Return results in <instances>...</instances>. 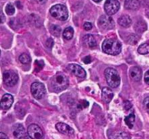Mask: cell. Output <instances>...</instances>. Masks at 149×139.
<instances>
[{"instance_id":"1","label":"cell","mask_w":149,"mask_h":139,"mask_svg":"<svg viewBox=\"0 0 149 139\" xmlns=\"http://www.w3.org/2000/svg\"><path fill=\"white\" fill-rule=\"evenodd\" d=\"M68 86V79L63 73H58L50 81V88L54 92H61Z\"/></svg>"},{"instance_id":"2","label":"cell","mask_w":149,"mask_h":139,"mask_svg":"<svg viewBox=\"0 0 149 139\" xmlns=\"http://www.w3.org/2000/svg\"><path fill=\"white\" fill-rule=\"evenodd\" d=\"M102 49L103 52L108 55H119L122 51V45L116 39H108L103 42Z\"/></svg>"},{"instance_id":"3","label":"cell","mask_w":149,"mask_h":139,"mask_svg":"<svg viewBox=\"0 0 149 139\" xmlns=\"http://www.w3.org/2000/svg\"><path fill=\"white\" fill-rule=\"evenodd\" d=\"M105 77H106V82L108 85L111 87H119L120 85V77L116 69L113 68H108L105 70Z\"/></svg>"},{"instance_id":"4","label":"cell","mask_w":149,"mask_h":139,"mask_svg":"<svg viewBox=\"0 0 149 139\" xmlns=\"http://www.w3.org/2000/svg\"><path fill=\"white\" fill-rule=\"evenodd\" d=\"M51 15L58 20L64 21L68 17V12L66 7L63 4H56L52 6L49 10Z\"/></svg>"},{"instance_id":"5","label":"cell","mask_w":149,"mask_h":139,"mask_svg":"<svg viewBox=\"0 0 149 139\" xmlns=\"http://www.w3.org/2000/svg\"><path fill=\"white\" fill-rule=\"evenodd\" d=\"M32 96L36 99H42L46 94V88L41 82H33L31 86Z\"/></svg>"},{"instance_id":"6","label":"cell","mask_w":149,"mask_h":139,"mask_svg":"<svg viewBox=\"0 0 149 139\" xmlns=\"http://www.w3.org/2000/svg\"><path fill=\"white\" fill-rule=\"evenodd\" d=\"M3 80L4 84L8 87H13L15 85L18 81V76L12 70L4 71L3 74Z\"/></svg>"},{"instance_id":"7","label":"cell","mask_w":149,"mask_h":139,"mask_svg":"<svg viewBox=\"0 0 149 139\" xmlns=\"http://www.w3.org/2000/svg\"><path fill=\"white\" fill-rule=\"evenodd\" d=\"M28 135L31 139H43L44 133L42 128L36 124H31L28 128Z\"/></svg>"},{"instance_id":"8","label":"cell","mask_w":149,"mask_h":139,"mask_svg":"<svg viewBox=\"0 0 149 139\" xmlns=\"http://www.w3.org/2000/svg\"><path fill=\"white\" fill-rule=\"evenodd\" d=\"M120 4L118 0H106L104 6L105 11L109 15H112L117 13Z\"/></svg>"},{"instance_id":"9","label":"cell","mask_w":149,"mask_h":139,"mask_svg":"<svg viewBox=\"0 0 149 139\" xmlns=\"http://www.w3.org/2000/svg\"><path fill=\"white\" fill-rule=\"evenodd\" d=\"M12 132L16 139H28V133H26L24 127L21 124H15L13 125Z\"/></svg>"},{"instance_id":"10","label":"cell","mask_w":149,"mask_h":139,"mask_svg":"<svg viewBox=\"0 0 149 139\" xmlns=\"http://www.w3.org/2000/svg\"><path fill=\"white\" fill-rule=\"evenodd\" d=\"M98 24L102 29H111L114 27V21L111 17L102 15L98 20Z\"/></svg>"},{"instance_id":"11","label":"cell","mask_w":149,"mask_h":139,"mask_svg":"<svg viewBox=\"0 0 149 139\" xmlns=\"http://www.w3.org/2000/svg\"><path fill=\"white\" fill-rule=\"evenodd\" d=\"M67 68L69 70V71H71L76 77H79V78H84L86 77V71H84V68L77 64H69Z\"/></svg>"},{"instance_id":"12","label":"cell","mask_w":149,"mask_h":139,"mask_svg":"<svg viewBox=\"0 0 149 139\" xmlns=\"http://www.w3.org/2000/svg\"><path fill=\"white\" fill-rule=\"evenodd\" d=\"M57 131L58 132L61 133L63 134H65L67 136H72L74 133V131L73 128H71L69 125L63 122H58L55 125Z\"/></svg>"},{"instance_id":"13","label":"cell","mask_w":149,"mask_h":139,"mask_svg":"<svg viewBox=\"0 0 149 139\" xmlns=\"http://www.w3.org/2000/svg\"><path fill=\"white\" fill-rule=\"evenodd\" d=\"M13 101H14V98H13V96L12 95H4L1 100V108L4 110H7L11 107Z\"/></svg>"},{"instance_id":"14","label":"cell","mask_w":149,"mask_h":139,"mask_svg":"<svg viewBox=\"0 0 149 139\" xmlns=\"http://www.w3.org/2000/svg\"><path fill=\"white\" fill-rule=\"evenodd\" d=\"M130 76L131 79L134 81L138 82L141 80V77H142V70L138 66H134L130 68Z\"/></svg>"},{"instance_id":"15","label":"cell","mask_w":149,"mask_h":139,"mask_svg":"<svg viewBox=\"0 0 149 139\" xmlns=\"http://www.w3.org/2000/svg\"><path fill=\"white\" fill-rule=\"evenodd\" d=\"M113 98V93L109 87H104L102 90V98L103 101L106 103H109L111 101Z\"/></svg>"},{"instance_id":"16","label":"cell","mask_w":149,"mask_h":139,"mask_svg":"<svg viewBox=\"0 0 149 139\" xmlns=\"http://www.w3.org/2000/svg\"><path fill=\"white\" fill-rule=\"evenodd\" d=\"M83 41H84V43L85 44L86 46H87L90 48L95 47L97 45V42H96L95 39L91 34L85 35L84 36V38H83Z\"/></svg>"},{"instance_id":"17","label":"cell","mask_w":149,"mask_h":139,"mask_svg":"<svg viewBox=\"0 0 149 139\" xmlns=\"http://www.w3.org/2000/svg\"><path fill=\"white\" fill-rule=\"evenodd\" d=\"M125 7L127 10H137L140 7V1L138 0H126Z\"/></svg>"},{"instance_id":"18","label":"cell","mask_w":149,"mask_h":139,"mask_svg":"<svg viewBox=\"0 0 149 139\" xmlns=\"http://www.w3.org/2000/svg\"><path fill=\"white\" fill-rule=\"evenodd\" d=\"M131 137L124 131H116L111 135L110 139H130Z\"/></svg>"},{"instance_id":"19","label":"cell","mask_w":149,"mask_h":139,"mask_svg":"<svg viewBox=\"0 0 149 139\" xmlns=\"http://www.w3.org/2000/svg\"><path fill=\"white\" fill-rule=\"evenodd\" d=\"M118 23L121 26L125 28H127L129 27L130 26L132 23V20H131L130 17H129L128 15H122V17H120L118 20Z\"/></svg>"},{"instance_id":"20","label":"cell","mask_w":149,"mask_h":139,"mask_svg":"<svg viewBox=\"0 0 149 139\" xmlns=\"http://www.w3.org/2000/svg\"><path fill=\"white\" fill-rule=\"evenodd\" d=\"M135 116L134 114H130V115H128L127 117H126L125 119V122L126 123V125L129 127V128L132 129L134 126V123H135Z\"/></svg>"},{"instance_id":"21","label":"cell","mask_w":149,"mask_h":139,"mask_svg":"<svg viewBox=\"0 0 149 139\" xmlns=\"http://www.w3.org/2000/svg\"><path fill=\"white\" fill-rule=\"evenodd\" d=\"M74 36V29L71 27H67L63 33V36L66 40H70Z\"/></svg>"},{"instance_id":"22","label":"cell","mask_w":149,"mask_h":139,"mask_svg":"<svg viewBox=\"0 0 149 139\" xmlns=\"http://www.w3.org/2000/svg\"><path fill=\"white\" fill-rule=\"evenodd\" d=\"M138 52L142 55H146V54L149 53V40L145 43L140 45L138 49Z\"/></svg>"},{"instance_id":"23","label":"cell","mask_w":149,"mask_h":139,"mask_svg":"<svg viewBox=\"0 0 149 139\" xmlns=\"http://www.w3.org/2000/svg\"><path fill=\"white\" fill-rule=\"evenodd\" d=\"M146 23L144 21H138L135 26V29L138 33H142L146 30Z\"/></svg>"},{"instance_id":"24","label":"cell","mask_w":149,"mask_h":139,"mask_svg":"<svg viewBox=\"0 0 149 139\" xmlns=\"http://www.w3.org/2000/svg\"><path fill=\"white\" fill-rule=\"evenodd\" d=\"M49 31L55 36H59L61 32V29L59 26L57 25H51L49 27Z\"/></svg>"},{"instance_id":"25","label":"cell","mask_w":149,"mask_h":139,"mask_svg":"<svg viewBox=\"0 0 149 139\" xmlns=\"http://www.w3.org/2000/svg\"><path fill=\"white\" fill-rule=\"evenodd\" d=\"M19 61L23 64H29L31 62V57L29 55H27L26 53H23L20 55V57H19Z\"/></svg>"},{"instance_id":"26","label":"cell","mask_w":149,"mask_h":139,"mask_svg":"<svg viewBox=\"0 0 149 139\" xmlns=\"http://www.w3.org/2000/svg\"><path fill=\"white\" fill-rule=\"evenodd\" d=\"M6 13L9 15H12L15 13V7L12 4H8L5 7Z\"/></svg>"},{"instance_id":"27","label":"cell","mask_w":149,"mask_h":139,"mask_svg":"<svg viewBox=\"0 0 149 139\" xmlns=\"http://www.w3.org/2000/svg\"><path fill=\"white\" fill-rule=\"evenodd\" d=\"M143 106L145 108L146 110L147 111V112L149 113V96L148 97L146 98L143 101Z\"/></svg>"},{"instance_id":"28","label":"cell","mask_w":149,"mask_h":139,"mask_svg":"<svg viewBox=\"0 0 149 139\" xmlns=\"http://www.w3.org/2000/svg\"><path fill=\"white\" fill-rule=\"evenodd\" d=\"M92 28H93V25H92V23L90 22H86L84 24V29L85 30L89 31L90 29H92Z\"/></svg>"},{"instance_id":"29","label":"cell","mask_w":149,"mask_h":139,"mask_svg":"<svg viewBox=\"0 0 149 139\" xmlns=\"http://www.w3.org/2000/svg\"><path fill=\"white\" fill-rule=\"evenodd\" d=\"M92 61V59H91V57L90 56H86L85 58H83V62L85 64H90Z\"/></svg>"},{"instance_id":"30","label":"cell","mask_w":149,"mask_h":139,"mask_svg":"<svg viewBox=\"0 0 149 139\" xmlns=\"http://www.w3.org/2000/svg\"><path fill=\"white\" fill-rule=\"evenodd\" d=\"M38 61H36V68H37V67H39V68H38V71H39V70H41L42 68V67L44 66V64H42V65H40L41 64H42L43 63V61H39V64H38Z\"/></svg>"},{"instance_id":"31","label":"cell","mask_w":149,"mask_h":139,"mask_svg":"<svg viewBox=\"0 0 149 139\" xmlns=\"http://www.w3.org/2000/svg\"><path fill=\"white\" fill-rule=\"evenodd\" d=\"M144 80H145L146 83L149 85V70L148 71H146V72L145 77H144Z\"/></svg>"},{"instance_id":"32","label":"cell","mask_w":149,"mask_h":139,"mask_svg":"<svg viewBox=\"0 0 149 139\" xmlns=\"http://www.w3.org/2000/svg\"><path fill=\"white\" fill-rule=\"evenodd\" d=\"M53 44H54L53 40H52V39H49L47 41V46L49 48L52 47L53 46Z\"/></svg>"},{"instance_id":"33","label":"cell","mask_w":149,"mask_h":139,"mask_svg":"<svg viewBox=\"0 0 149 139\" xmlns=\"http://www.w3.org/2000/svg\"><path fill=\"white\" fill-rule=\"evenodd\" d=\"M132 107V104L130 103V102L129 101H125V109H126V110H129L130 108Z\"/></svg>"},{"instance_id":"34","label":"cell","mask_w":149,"mask_h":139,"mask_svg":"<svg viewBox=\"0 0 149 139\" xmlns=\"http://www.w3.org/2000/svg\"><path fill=\"white\" fill-rule=\"evenodd\" d=\"M0 139H9L7 136L4 133H0Z\"/></svg>"},{"instance_id":"35","label":"cell","mask_w":149,"mask_h":139,"mask_svg":"<svg viewBox=\"0 0 149 139\" xmlns=\"http://www.w3.org/2000/svg\"><path fill=\"white\" fill-rule=\"evenodd\" d=\"M36 1H37L38 3H39V4H44V3H45V1H47V0H36Z\"/></svg>"},{"instance_id":"36","label":"cell","mask_w":149,"mask_h":139,"mask_svg":"<svg viewBox=\"0 0 149 139\" xmlns=\"http://www.w3.org/2000/svg\"><path fill=\"white\" fill-rule=\"evenodd\" d=\"M4 15H3V13H1V23H3L4 22Z\"/></svg>"},{"instance_id":"37","label":"cell","mask_w":149,"mask_h":139,"mask_svg":"<svg viewBox=\"0 0 149 139\" xmlns=\"http://www.w3.org/2000/svg\"><path fill=\"white\" fill-rule=\"evenodd\" d=\"M94 1H95V2H100V1H101L102 0H93Z\"/></svg>"}]
</instances>
